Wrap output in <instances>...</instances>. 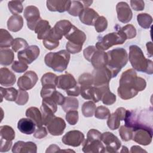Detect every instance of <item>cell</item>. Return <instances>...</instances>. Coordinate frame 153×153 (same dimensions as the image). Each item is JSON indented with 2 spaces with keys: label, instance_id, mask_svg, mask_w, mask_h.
<instances>
[{
  "label": "cell",
  "instance_id": "obj_35",
  "mask_svg": "<svg viewBox=\"0 0 153 153\" xmlns=\"http://www.w3.org/2000/svg\"><path fill=\"white\" fill-rule=\"evenodd\" d=\"M0 136L1 139L12 141L15 137V131L13 128L9 126H2L0 127Z\"/></svg>",
  "mask_w": 153,
  "mask_h": 153
},
{
  "label": "cell",
  "instance_id": "obj_24",
  "mask_svg": "<svg viewBox=\"0 0 153 153\" xmlns=\"http://www.w3.org/2000/svg\"><path fill=\"white\" fill-rule=\"evenodd\" d=\"M51 28L52 27L49 25V22L47 20L41 19L36 24L34 31L37 33V38L38 39L44 40L50 33Z\"/></svg>",
  "mask_w": 153,
  "mask_h": 153
},
{
  "label": "cell",
  "instance_id": "obj_41",
  "mask_svg": "<svg viewBox=\"0 0 153 153\" xmlns=\"http://www.w3.org/2000/svg\"><path fill=\"white\" fill-rule=\"evenodd\" d=\"M78 83L81 87L91 86L93 85V78L90 73H84L78 78Z\"/></svg>",
  "mask_w": 153,
  "mask_h": 153
},
{
  "label": "cell",
  "instance_id": "obj_60",
  "mask_svg": "<svg viewBox=\"0 0 153 153\" xmlns=\"http://www.w3.org/2000/svg\"><path fill=\"white\" fill-rule=\"evenodd\" d=\"M147 51H148V55L149 57H152V42H148L146 44Z\"/></svg>",
  "mask_w": 153,
  "mask_h": 153
},
{
  "label": "cell",
  "instance_id": "obj_10",
  "mask_svg": "<svg viewBox=\"0 0 153 153\" xmlns=\"http://www.w3.org/2000/svg\"><path fill=\"white\" fill-rule=\"evenodd\" d=\"M39 53L40 50L39 47L36 45H32L19 51L17 57L19 61L26 64H30L38 57Z\"/></svg>",
  "mask_w": 153,
  "mask_h": 153
},
{
  "label": "cell",
  "instance_id": "obj_36",
  "mask_svg": "<svg viewBox=\"0 0 153 153\" xmlns=\"http://www.w3.org/2000/svg\"><path fill=\"white\" fill-rule=\"evenodd\" d=\"M137 21L142 28L149 29L152 22V17L147 13H140L137 16Z\"/></svg>",
  "mask_w": 153,
  "mask_h": 153
},
{
  "label": "cell",
  "instance_id": "obj_7",
  "mask_svg": "<svg viewBox=\"0 0 153 153\" xmlns=\"http://www.w3.org/2000/svg\"><path fill=\"white\" fill-rule=\"evenodd\" d=\"M152 128L148 126H141L133 129L132 140L143 145H148L152 142Z\"/></svg>",
  "mask_w": 153,
  "mask_h": 153
},
{
  "label": "cell",
  "instance_id": "obj_11",
  "mask_svg": "<svg viewBox=\"0 0 153 153\" xmlns=\"http://www.w3.org/2000/svg\"><path fill=\"white\" fill-rule=\"evenodd\" d=\"M38 79V78L37 74L34 71H29L19 78L17 86L19 89L29 90L32 89L35 85Z\"/></svg>",
  "mask_w": 153,
  "mask_h": 153
},
{
  "label": "cell",
  "instance_id": "obj_23",
  "mask_svg": "<svg viewBox=\"0 0 153 153\" xmlns=\"http://www.w3.org/2000/svg\"><path fill=\"white\" fill-rule=\"evenodd\" d=\"M90 62L94 69H99L106 66L108 62L107 53L97 49L93 54Z\"/></svg>",
  "mask_w": 153,
  "mask_h": 153
},
{
  "label": "cell",
  "instance_id": "obj_31",
  "mask_svg": "<svg viewBox=\"0 0 153 153\" xmlns=\"http://www.w3.org/2000/svg\"><path fill=\"white\" fill-rule=\"evenodd\" d=\"M0 92L1 96V102H2L3 97H4V99L8 101H16L18 95V90H17L14 87L5 88L2 87H1Z\"/></svg>",
  "mask_w": 153,
  "mask_h": 153
},
{
  "label": "cell",
  "instance_id": "obj_15",
  "mask_svg": "<svg viewBox=\"0 0 153 153\" xmlns=\"http://www.w3.org/2000/svg\"><path fill=\"white\" fill-rule=\"evenodd\" d=\"M118 20L123 23H128L132 19L133 13L129 5L126 2H119L116 5Z\"/></svg>",
  "mask_w": 153,
  "mask_h": 153
},
{
  "label": "cell",
  "instance_id": "obj_13",
  "mask_svg": "<svg viewBox=\"0 0 153 153\" xmlns=\"http://www.w3.org/2000/svg\"><path fill=\"white\" fill-rule=\"evenodd\" d=\"M84 138V134L81 131L75 130L67 132L62 137V141L66 145L77 147L82 143Z\"/></svg>",
  "mask_w": 153,
  "mask_h": 153
},
{
  "label": "cell",
  "instance_id": "obj_48",
  "mask_svg": "<svg viewBox=\"0 0 153 153\" xmlns=\"http://www.w3.org/2000/svg\"><path fill=\"white\" fill-rule=\"evenodd\" d=\"M65 118L67 122L70 125H75L77 123L79 118L78 112L77 111V110L69 111L66 112Z\"/></svg>",
  "mask_w": 153,
  "mask_h": 153
},
{
  "label": "cell",
  "instance_id": "obj_17",
  "mask_svg": "<svg viewBox=\"0 0 153 153\" xmlns=\"http://www.w3.org/2000/svg\"><path fill=\"white\" fill-rule=\"evenodd\" d=\"M47 127L51 135L60 136L63 134L66 128V123L63 118L55 116L48 123Z\"/></svg>",
  "mask_w": 153,
  "mask_h": 153
},
{
  "label": "cell",
  "instance_id": "obj_58",
  "mask_svg": "<svg viewBox=\"0 0 153 153\" xmlns=\"http://www.w3.org/2000/svg\"><path fill=\"white\" fill-rule=\"evenodd\" d=\"M66 93L68 96H78L80 94V87L77 85L74 87L66 90Z\"/></svg>",
  "mask_w": 153,
  "mask_h": 153
},
{
  "label": "cell",
  "instance_id": "obj_45",
  "mask_svg": "<svg viewBox=\"0 0 153 153\" xmlns=\"http://www.w3.org/2000/svg\"><path fill=\"white\" fill-rule=\"evenodd\" d=\"M111 114L109 109L104 106H99L96 108L94 112V116L96 118L100 120L108 118Z\"/></svg>",
  "mask_w": 153,
  "mask_h": 153
},
{
  "label": "cell",
  "instance_id": "obj_54",
  "mask_svg": "<svg viewBox=\"0 0 153 153\" xmlns=\"http://www.w3.org/2000/svg\"><path fill=\"white\" fill-rule=\"evenodd\" d=\"M130 5L135 11H142L145 8V2L142 0H131Z\"/></svg>",
  "mask_w": 153,
  "mask_h": 153
},
{
  "label": "cell",
  "instance_id": "obj_1",
  "mask_svg": "<svg viewBox=\"0 0 153 153\" xmlns=\"http://www.w3.org/2000/svg\"><path fill=\"white\" fill-rule=\"evenodd\" d=\"M146 86L145 79L137 76L133 69H129L121 74L117 93L120 98L128 100L136 96L138 92L143 90Z\"/></svg>",
  "mask_w": 153,
  "mask_h": 153
},
{
  "label": "cell",
  "instance_id": "obj_38",
  "mask_svg": "<svg viewBox=\"0 0 153 153\" xmlns=\"http://www.w3.org/2000/svg\"><path fill=\"white\" fill-rule=\"evenodd\" d=\"M84 8V7L79 1H71V5L68 13L73 16H79L81 12Z\"/></svg>",
  "mask_w": 153,
  "mask_h": 153
},
{
  "label": "cell",
  "instance_id": "obj_50",
  "mask_svg": "<svg viewBox=\"0 0 153 153\" xmlns=\"http://www.w3.org/2000/svg\"><path fill=\"white\" fill-rule=\"evenodd\" d=\"M28 68L27 65L20 62V61H14L11 66V69L13 71L17 73H22L25 72Z\"/></svg>",
  "mask_w": 153,
  "mask_h": 153
},
{
  "label": "cell",
  "instance_id": "obj_19",
  "mask_svg": "<svg viewBox=\"0 0 153 153\" xmlns=\"http://www.w3.org/2000/svg\"><path fill=\"white\" fill-rule=\"evenodd\" d=\"M76 85V81L72 75L66 73L57 78L56 87L64 90H69Z\"/></svg>",
  "mask_w": 153,
  "mask_h": 153
},
{
  "label": "cell",
  "instance_id": "obj_32",
  "mask_svg": "<svg viewBox=\"0 0 153 153\" xmlns=\"http://www.w3.org/2000/svg\"><path fill=\"white\" fill-rule=\"evenodd\" d=\"M14 39L11 34L5 29H0V48H5L12 45Z\"/></svg>",
  "mask_w": 153,
  "mask_h": 153
},
{
  "label": "cell",
  "instance_id": "obj_33",
  "mask_svg": "<svg viewBox=\"0 0 153 153\" xmlns=\"http://www.w3.org/2000/svg\"><path fill=\"white\" fill-rule=\"evenodd\" d=\"M40 110L42 114L43 125L47 126L48 123L55 117L54 112L44 103H42Z\"/></svg>",
  "mask_w": 153,
  "mask_h": 153
},
{
  "label": "cell",
  "instance_id": "obj_39",
  "mask_svg": "<svg viewBox=\"0 0 153 153\" xmlns=\"http://www.w3.org/2000/svg\"><path fill=\"white\" fill-rule=\"evenodd\" d=\"M23 1H11L8 3V7L10 11L13 15H17L22 13L23 7Z\"/></svg>",
  "mask_w": 153,
  "mask_h": 153
},
{
  "label": "cell",
  "instance_id": "obj_62",
  "mask_svg": "<svg viewBox=\"0 0 153 153\" xmlns=\"http://www.w3.org/2000/svg\"><path fill=\"white\" fill-rule=\"evenodd\" d=\"M81 2L82 3L84 8H88V7L91 4V3L93 2L92 1H81Z\"/></svg>",
  "mask_w": 153,
  "mask_h": 153
},
{
  "label": "cell",
  "instance_id": "obj_59",
  "mask_svg": "<svg viewBox=\"0 0 153 153\" xmlns=\"http://www.w3.org/2000/svg\"><path fill=\"white\" fill-rule=\"evenodd\" d=\"M130 152L134 153V152H146V151L143 149L140 146H137V145H134L131 147L130 149Z\"/></svg>",
  "mask_w": 153,
  "mask_h": 153
},
{
  "label": "cell",
  "instance_id": "obj_34",
  "mask_svg": "<svg viewBox=\"0 0 153 153\" xmlns=\"http://www.w3.org/2000/svg\"><path fill=\"white\" fill-rule=\"evenodd\" d=\"M78 100L73 97H66L63 103L61 105L64 112H67L69 111L77 110L78 108Z\"/></svg>",
  "mask_w": 153,
  "mask_h": 153
},
{
  "label": "cell",
  "instance_id": "obj_12",
  "mask_svg": "<svg viewBox=\"0 0 153 153\" xmlns=\"http://www.w3.org/2000/svg\"><path fill=\"white\" fill-rule=\"evenodd\" d=\"M24 17L27 21V27L32 30H34L38 22L42 19L39 9L34 5H29L25 8Z\"/></svg>",
  "mask_w": 153,
  "mask_h": 153
},
{
  "label": "cell",
  "instance_id": "obj_28",
  "mask_svg": "<svg viewBox=\"0 0 153 153\" xmlns=\"http://www.w3.org/2000/svg\"><path fill=\"white\" fill-rule=\"evenodd\" d=\"M23 26V19L20 15H13L7 21V27L11 32L20 30Z\"/></svg>",
  "mask_w": 153,
  "mask_h": 153
},
{
  "label": "cell",
  "instance_id": "obj_29",
  "mask_svg": "<svg viewBox=\"0 0 153 153\" xmlns=\"http://www.w3.org/2000/svg\"><path fill=\"white\" fill-rule=\"evenodd\" d=\"M99 88L102 92L101 99L102 103L106 105H111L114 104L116 101V96L112 93L110 89L109 85L103 86Z\"/></svg>",
  "mask_w": 153,
  "mask_h": 153
},
{
  "label": "cell",
  "instance_id": "obj_37",
  "mask_svg": "<svg viewBox=\"0 0 153 153\" xmlns=\"http://www.w3.org/2000/svg\"><path fill=\"white\" fill-rule=\"evenodd\" d=\"M96 106L94 102L87 101L83 103L81 108L82 114L85 117H91L95 112Z\"/></svg>",
  "mask_w": 153,
  "mask_h": 153
},
{
  "label": "cell",
  "instance_id": "obj_3",
  "mask_svg": "<svg viewBox=\"0 0 153 153\" xmlns=\"http://www.w3.org/2000/svg\"><path fill=\"white\" fill-rule=\"evenodd\" d=\"M106 68L110 71L112 78L116 77L121 69L127 64L128 54L123 48H117L107 52Z\"/></svg>",
  "mask_w": 153,
  "mask_h": 153
},
{
  "label": "cell",
  "instance_id": "obj_21",
  "mask_svg": "<svg viewBox=\"0 0 153 153\" xmlns=\"http://www.w3.org/2000/svg\"><path fill=\"white\" fill-rule=\"evenodd\" d=\"M13 153H36L37 152V146L32 142H16L12 148Z\"/></svg>",
  "mask_w": 153,
  "mask_h": 153
},
{
  "label": "cell",
  "instance_id": "obj_26",
  "mask_svg": "<svg viewBox=\"0 0 153 153\" xmlns=\"http://www.w3.org/2000/svg\"><path fill=\"white\" fill-rule=\"evenodd\" d=\"M35 123L29 118H23L17 123L19 130L25 134H31L35 131Z\"/></svg>",
  "mask_w": 153,
  "mask_h": 153
},
{
  "label": "cell",
  "instance_id": "obj_6",
  "mask_svg": "<svg viewBox=\"0 0 153 153\" xmlns=\"http://www.w3.org/2000/svg\"><path fill=\"white\" fill-rule=\"evenodd\" d=\"M72 26L73 25L68 20H59L51 28L50 33L44 39L59 41L63 36H65L70 31Z\"/></svg>",
  "mask_w": 153,
  "mask_h": 153
},
{
  "label": "cell",
  "instance_id": "obj_25",
  "mask_svg": "<svg viewBox=\"0 0 153 153\" xmlns=\"http://www.w3.org/2000/svg\"><path fill=\"white\" fill-rule=\"evenodd\" d=\"M15 75L7 68L0 69V84L2 86H12L16 82Z\"/></svg>",
  "mask_w": 153,
  "mask_h": 153
},
{
  "label": "cell",
  "instance_id": "obj_18",
  "mask_svg": "<svg viewBox=\"0 0 153 153\" xmlns=\"http://www.w3.org/2000/svg\"><path fill=\"white\" fill-rule=\"evenodd\" d=\"M65 37L68 40L69 42L82 46L87 38L85 33L74 25L72 26L70 31L65 36Z\"/></svg>",
  "mask_w": 153,
  "mask_h": 153
},
{
  "label": "cell",
  "instance_id": "obj_51",
  "mask_svg": "<svg viewBox=\"0 0 153 153\" xmlns=\"http://www.w3.org/2000/svg\"><path fill=\"white\" fill-rule=\"evenodd\" d=\"M82 45H79L76 44H72L70 42H68L66 44V50L71 54H76L80 52L82 50Z\"/></svg>",
  "mask_w": 153,
  "mask_h": 153
},
{
  "label": "cell",
  "instance_id": "obj_43",
  "mask_svg": "<svg viewBox=\"0 0 153 153\" xmlns=\"http://www.w3.org/2000/svg\"><path fill=\"white\" fill-rule=\"evenodd\" d=\"M11 46L14 52H17L25 49L29 45L25 39L21 38H16L14 39Z\"/></svg>",
  "mask_w": 153,
  "mask_h": 153
},
{
  "label": "cell",
  "instance_id": "obj_57",
  "mask_svg": "<svg viewBox=\"0 0 153 153\" xmlns=\"http://www.w3.org/2000/svg\"><path fill=\"white\" fill-rule=\"evenodd\" d=\"M12 141H7L1 139L0 151L1 152L8 151L12 146Z\"/></svg>",
  "mask_w": 153,
  "mask_h": 153
},
{
  "label": "cell",
  "instance_id": "obj_49",
  "mask_svg": "<svg viewBox=\"0 0 153 153\" xmlns=\"http://www.w3.org/2000/svg\"><path fill=\"white\" fill-rule=\"evenodd\" d=\"M56 90V86L54 85H45L42 86L41 90V96L42 98L50 97L53 93Z\"/></svg>",
  "mask_w": 153,
  "mask_h": 153
},
{
  "label": "cell",
  "instance_id": "obj_9",
  "mask_svg": "<svg viewBox=\"0 0 153 153\" xmlns=\"http://www.w3.org/2000/svg\"><path fill=\"white\" fill-rule=\"evenodd\" d=\"M101 141L105 145V152H116L121 146V141L113 133L106 131L101 134Z\"/></svg>",
  "mask_w": 153,
  "mask_h": 153
},
{
  "label": "cell",
  "instance_id": "obj_8",
  "mask_svg": "<svg viewBox=\"0 0 153 153\" xmlns=\"http://www.w3.org/2000/svg\"><path fill=\"white\" fill-rule=\"evenodd\" d=\"M91 74L93 78V86L100 87L109 85V81L112 78V75L106 66L99 69H94Z\"/></svg>",
  "mask_w": 153,
  "mask_h": 153
},
{
  "label": "cell",
  "instance_id": "obj_2",
  "mask_svg": "<svg viewBox=\"0 0 153 153\" xmlns=\"http://www.w3.org/2000/svg\"><path fill=\"white\" fill-rule=\"evenodd\" d=\"M129 61L137 71L151 75L153 74L152 62L146 59L141 48L136 45H131L129 47Z\"/></svg>",
  "mask_w": 153,
  "mask_h": 153
},
{
  "label": "cell",
  "instance_id": "obj_53",
  "mask_svg": "<svg viewBox=\"0 0 153 153\" xmlns=\"http://www.w3.org/2000/svg\"><path fill=\"white\" fill-rule=\"evenodd\" d=\"M96 50H97V48H96V47L93 45H90L87 47L83 51V54H84V58L88 62H90L91 58L93 54Z\"/></svg>",
  "mask_w": 153,
  "mask_h": 153
},
{
  "label": "cell",
  "instance_id": "obj_4",
  "mask_svg": "<svg viewBox=\"0 0 153 153\" xmlns=\"http://www.w3.org/2000/svg\"><path fill=\"white\" fill-rule=\"evenodd\" d=\"M71 55L66 50L57 52H50L44 57L45 65L56 72H62L65 71L69 62Z\"/></svg>",
  "mask_w": 153,
  "mask_h": 153
},
{
  "label": "cell",
  "instance_id": "obj_61",
  "mask_svg": "<svg viewBox=\"0 0 153 153\" xmlns=\"http://www.w3.org/2000/svg\"><path fill=\"white\" fill-rule=\"evenodd\" d=\"M54 149H57V150H59V151L60 150V148H59V146L53 144V145H50V146H48V148H47V149L46 150L45 152H46L47 153V152H55V151L54 150Z\"/></svg>",
  "mask_w": 153,
  "mask_h": 153
},
{
  "label": "cell",
  "instance_id": "obj_20",
  "mask_svg": "<svg viewBox=\"0 0 153 153\" xmlns=\"http://www.w3.org/2000/svg\"><path fill=\"white\" fill-rule=\"evenodd\" d=\"M71 1L69 0H48L46 5L48 10L50 11L64 13L68 11L71 5Z\"/></svg>",
  "mask_w": 153,
  "mask_h": 153
},
{
  "label": "cell",
  "instance_id": "obj_42",
  "mask_svg": "<svg viewBox=\"0 0 153 153\" xmlns=\"http://www.w3.org/2000/svg\"><path fill=\"white\" fill-rule=\"evenodd\" d=\"M94 26L97 32H102L105 31L108 27V21L105 17L99 16L94 22Z\"/></svg>",
  "mask_w": 153,
  "mask_h": 153
},
{
  "label": "cell",
  "instance_id": "obj_40",
  "mask_svg": "<svg viewBox=\"0 0 153 153\" xmlns=\"http://www.w3.org/2000/svg\"><path fill=\"white\" fill-rule=\"evenodd\" d=\"M57 76L51 72H47L44 74L41 79L42 86L45 85H54L56 86V81Z\"/></svg>",
  "mask_w": 153,
  "mask_h": 153
},
{
  "label": "cell",
  "instance_id": "obj_27",
  "mask_svg": "<svg viewBox=\"0 0 153 153\" xmlns=\"http://www.w3.org/2000/svg\"><path fill=\"white\" fill-rule=\"evenodd\" d=\"M26 116L31 119L36 124L37 127H42L43 121L41 111L36 107H30L26 111Z\"/></svg>",
  "mask_w": 153,
  "mask_h": 153
},
{
  "label": "cell",
  "instance_id": "obj_44",
  "mask_svg": "<svg viewBox=\"0 0 153 153\" xmlns=\"http://www.w3.org/2000/svg\"><path fill=\"white\" fill-rule=\"evenodd\" d=\"M119 134L123 141L127 142L132 139L133 130L125 126H121L119 129Z\"/></svg>",
  "mask_w": 153,
  "mask_h": 153
},
{
  "label": "cell",
  "instance_id": "obj_30",
  "mask_svg": "<svg viewBox=\"0 0 153 153\" xmlns=\"http://www.w3.org/2000/svg\"><path fill=\"white\" fill-rule=\"evenodd\" d=\"M14 54L13 51L8 48L0 50V64L3 66H8L13 62Z\"/></svg>",
  "mask_w": 153,
  "mask_h": 153
},
{
  "label": "cell",
  "instance_id": "obj_46",
  "mask_svg": "<svg viewBox=\"0 0 153 153\" xmlns=\"http://www.w3.org/2000/svg\"><path fill=\"white\" fill-rule=\"evenodd\" d=\"M126 36L127 39H132L136 35V30L134 26L128 24L119 29Z\"/></svg>",
  "mask_w": 153,
  "mask_h": 153
},
{
  "label": "cell",
  "instance_id": "obj_55",
  "mask_svg": "<svg viewBox=\"0 0 153 153\" xmlns=\"http://www.w3.org/2000/svg\"><path fill=\"white\" fill-rule=\"evenodd\" d=\"M42 44L47 49L52 50L59 45V41H55L50 39H44L42 41Z\"/></svg>",
  "mask_w": 153,
  "mask_h": 153
},
{
  "label": "cell",
  "instance_id": "obj_5",
  "mask_svg": "<svg viewBox=\"0 0 153 153\" xmlns=\"http://www.w3.org/2000/svg\"><path fill=\"white\" fill-rule=\"evenodd\" d=\"M127 39L126 36L120 29L115 32H111L100 38L96 44V48L101 51H105L111 47L123 44Z\"/></svg>",
  "mask_w": 153,
  "mask_h": 153
},
{
  "label": "cell",
  "instance_id": "obj_56",
  "mask_svg": "<svg viewBox=\"0 0 153 153\" xmlns=\"http://www.w3.org/2000/svg\"><path fill=\"white\" fill-rule=\"evenodd\" d=\"M47 130L44 127H38V128L33 133V136L37 139H42L47 136Z\"/></svg>",
  "mask_w": 153,
  "mask_h": 153
},
{
  "label": "cell",
  "instance_id": "obj_52",
  "mask_svg": "<svg viewBox=\"0 0 153 153\" xmlns=\"http://www.w3.org/2000/svg\"><path fill=\"white\" fill-rule=\"evenodd\" d=\"M50 97H51L53 100L57 103V105H62L65 99V97L62 94L56 90L54 91Z\"/></svg>",
  "mask_w": 153,
  "mask_h": 153
},
{
  "label": "cell",
  "instance_id": "obj_63",
  "mask_svg": "<svg viewBox=\"0 0 153 153\" xmlns=\"http://www.w3.org/2000/svg\"><path fill=\"white\" fill-rule=\"evenodd\" d=\"M128 152V149H127V148L126 147V146H122V150L121 151V152Z\"/></svg>",
  "mask_w": 153,
  "mask_h": 153
},
{
  "label": "cell",
  "instance_id": "obj_14",
  "mask_svg": "<svg viewBox=\"0 0 153 153\" xmlns=\"http://www.w3.org/2000/svg\"><path fill=\"white\" fill-rule=\"evenodd\" d=\"M126 109L123 107L118 108L116 111L108 117L107 125L111 130H116L120 127V121L124 120Z\"/></svg>",
  "mask_w": 153,
  "mask_h": 153
},
{
  "label": "cell",
  "instance_id": "obj_16",
  "mask_svg": "<svg viewBox=\"0 0 153 153\" xmlns=\"http://www.w3.org/2000/svg\"><path fill=\"white\" fill-rule=\"evenodd\" d=\"M82 150L85 153L105 152V147L103 145L101 139L87 138L83 144Z\"/></svg>",
  "mask_w": 153,
  "mask_h": 153
},
{
  "label": "cell",
  "instance_id": "obj_22",
  "mask_svg": "<svg viewBox=\"0 0 153 153\" xmlns=\"http://www.w3.org/2000/svg\"><path fill=\"white\" fill-rule=\"evenodd\" d=\"M99 16V14L93 8H84L79 14V18L83 24L94 26V22Z\"/></svg>",
  "mask_w": 153,
  "mask_h": 153
},
{
  "label": "cell",
  "instance_id": "obj_47",
  "mask_svg": "<svg viewBox=\"0 0 153 153\" xmlns=\"http://www.w3.org/2000/svg\"><path fill=\"white\" fill-rule=\"evenodd\" d=\"M29 100V94L26 90H19L18 95L17 99L15 101L16 103L19 105H25Z\"/></svg>",
  "mask_w": 153,
  "mask_h": 153
}]
</instances>
